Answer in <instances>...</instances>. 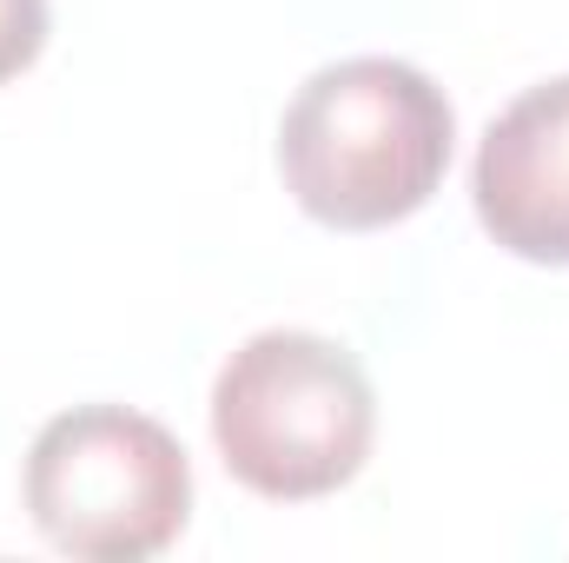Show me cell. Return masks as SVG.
Segmentation results:
<instances>
[{"instance_id":"obj_1","label":"cell","mask_w":569,"mask_h":563,"mask_svg":"<svg viewBox=\"0 0 569 563\" xmlns=\"http://www.w3.org/2000/svg\"><path fill=\"white\" fill-rule=\"evenodd\" d=\"M457 113L411 60L358 53L318 67L279 120L284 192L331 233L398 226L443 186Z\"/></svg>"},{"instance_id":"obj_2","label":"cell","mask_w":569,"mask_h":563,"mask_svg":"<svg viewBox=\"0 0 569 563\" xmlns=\"http://www.w3.org/2000/svg\"><path fill=\"white\" fill-rule=\"evenodd\" d=\"M371 437L378 398L365 365L318 332H259L212 378V444L226 471L272 504L345 491Z\"/></svg>"},{"instance_id":"obj_3","label":"cell","mask_w":569,"mask_h":563,"mask_svg":"<svg viewBox=\"0 0 569 563\" xmlns=\"http://www.w3.org/2000/svg\"><path fill=\"white\" fill-rule=\"evenodd\" d=\"M27 511L67 557H159L192 517V464L179 437L127 405H73L27 451Z\"/></svg>"},{"instance_id":"obj_4","label":"cell","mask_w":569,"mask_h":563,"mask_svg":"<svg viewBox=\"0 0 569 563\" xmlns=\"http://www.w3.org/2000/svg\"><path fill=\"white\" fill-rule=\"evenodd\" d=\"M470 199L503 253L530 266H569V73L517 93L490 120Z\"/></svg>"},{"instance_id":"obj_5","label":"cell","mask_w":569,"mask_h":563,"mask_svg":"<svg viewBox=\"0 0 569 563\" xmlns=\"http://www.w3.org/2000/svg\"><path fill=\"white\" fill-rule=\"evenodd\" d=\"M47 47V0H0V80L27 73Z\"/></svg>"}]
</instances>
